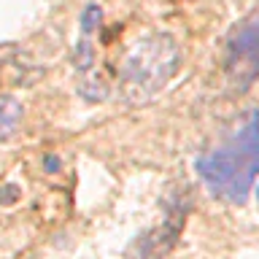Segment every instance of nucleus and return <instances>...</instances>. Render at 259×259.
I'll list each match as a JSON object with an SVG mask.
<instances>
[{
	"label": "nucleus",
	"instance_id": "nucleus-1",
	"mask_svg": "<svg viewBox=\"0 0 259 259\" xmlns=\"http://www.w3.org/2000/svg\"><path fill=\"white\" fill-rule=\"evenodd\" d=\"M197 173L216 197L243 202L259 173V111H248L230 143L197 157Z\"/></svg>",
	"mask_w": 259,
	"mask_h": 259
},
{
	"label": "nucleus",
	"instance_id": "nucleus-2",
	"mask_svg": "<svg viewBox=\"0 0 259 259\" xmlns=\"http://www.w3.org/2000/svg\"><path fill=\"white\" fill-rule=\"evenodd\" d=\"M178 62H181V52H178L173 35L151 32V35L141 38L119 65L116 89L121 103L146 105L149 100H154L176 76Z\"/></svg>",
	"mask_w": 259,
	"mask_h": 259
},
{
	"label": "nucleus",
	"instance_id": "nucleus-3",
	"mask_svg": "<svg viewBox=\"0 0 259 259\" xmlns=\"http://www.w3.org/2000/svg\"><path fill=\"white\" fill-rule=\"evenodd\" d=\"M224 76L232 92H246L259 78V6L227 32Z\"/></svg>",
	"mask_w": 259,
	"mask_h": 259
},
{
	"label": "nucleus",
	"instance_id": "nucleus-4",
	"mask_svg": "<svg viewBox=\"0 0 259 259\" xmlns=\"http://www.w3.org/2000/svg\"><path fill=\"white\" fill-rule=\"evenodd\" d=\"M103 11L97 3H89L81 14V35L76 46V73H78V95L89 103H100L108 97V81L100 76L95 65V35L100 30Z\"/></svg>",
	"mask_w": 259,
	"mask_h": 259
},
{
	"label": "nucleus",
	"instance_id": "nucleus-5",
	"mask_svg": "<svg viewBox=\"0 0 259 259\" xmlns=\"http://www.w3.org/2000/svg\"><path fill=\"white\" fill-rule=\"evenodd\" d=\"M184 213H186V205H178V200H173V208L165 213V222L159 224V230L151 232L143 240V248H141L143 259H162L173 248L178 232H181V224H184Z\"/></svg>",
	"mask_w": 259,
	"mask_h": 259
},
{
	"label": "nucleus",
	"instance_id": "nucleus-6",
	"mask_svg": "<svg viewBox=\"0 0 259 259\" xmlns=\"http://www.w3.org/2000/svg\"><path fill=\"white\" fill-rule=\"evenodd\" d=\"M22 103L11 95H0V141H11L19 133L22 121Z\"/></svg>",
	"mask_w": 259,
	"mask_h": 259
},
{
	"label": "nucleus",
	"instance_id": "nucleus-7",
	"mask_svg": "<svg viewBox=\"0 0 259 259\" xmlns=\"http://www.w3.org/2000/svg\"><path fill=\"white\" fill-rule=\"evenodd\" d=\"M16 194H19L16 186H3V189H0V200H3V202H14Z\"/></svg>",
	"mask_w": 259,
	"mask_h": 259
},
{
	"label": "nucleus",
	"instance_id": "nucleus-8",
	"mask_svg": "<svg viewBox=\"0 0 259 259\" xmlns=\"http://www.w3.org/2000/svg\"><path fill=\"white\" fill-rule=\"evenodd\" d=\"M44 167H46V170H52V173H54V170H60V159H57L54 154H49V157L44 159Z\"/></svg>",
	"mask_w": 259,
	"mask_h": 259
},
{
	"label": "nucleus",
	"instance_id": "nucleus-9",
	"mask_svg": "<svg viewBox=\"0 0 259 259\" xmlns=\"http://www.w3.org/2000/svg\"><path fill=\"white\" fill-rule=\"evenodd\" d=\"M256 197H259V186H256Z\"/></svg>",
	"mask_w": 259,
	"mask_h": 259
}]
</instances>
